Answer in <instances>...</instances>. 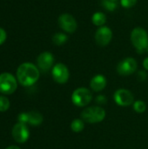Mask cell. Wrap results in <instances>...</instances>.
Instances as JSON below:
<instances>
[{
	"instance_id": "obj_1",
	"label": "cell",
	"mask_w": 148,
	"mask_h": 149,
	"mask_svg": "<svg viewBox=\"0 0 148 149\" xmlns=\"http://www.w3.org/2000/svg\"><path fill=\"white\" fill-rule=\"evenodd\" d=\"M39 69L34 64L25 62L21 64L16 72L17 82L23 86H31L39 79Z\"/></svg>"
},
{
	"instance_id": "obj_24",
	"label": "cell",
	"mask_w": 148,
	"mask_h": 149,
	"mask_svg": "<svg viewBox=\"0 0 148 149\" xmlns=\"http://www.w3.org/2000/svg\"><path fill=\"white\" fill-rule=\"evenodd\" d=\"M6 38H7V34H6V31L0 27V45H3L5 40H6Z\"/></svg>"
},
{
	"instance_id": "obj_12",
	"label": "cell",
	"mask_w": 148,
	"mask_h": 149,
	"mask_svg": "<svg viewBox=\"0 0 148 149\" xmlns=\"http://www.w3.org/2000/svg\"><path fill=\"white\" fill-rule=\"evenodd\" d=\"M54 64V57L52 53L49 52H44L40 53L37 58V65L40 71L48 72Z\"/></svg>"
},
{
	"instance_id": "obj_25",
	"label": "cell",
	"mask_w": 148,
	"mask_h": 149,
	"mask_svg": "<svg viewBox=\"0 0 148 149\" xmlns=\"http://www.w3.org/2000/svg\"><path fill=\"white\" fill-rule=\"evenodd\" d=\"M106 98L104 96V95H99V96H97L96 97V100H95V101H96V103H98V104H99V105H104V104H106Z\"/></svg>"
},
{
	"instance_id": "obj_20",
	"label": "cell",
	"mask_w": 148,
	"mask_h": 149,
	"mask_svg": "<svg viewBox=\"0 0 148 149\" xmlns=\"http://www.w3.org/2000/svg\"><path fill=\"white\" fill-rule=\"evenodd\" d=\"M102 5L109 11H113L117 8V3L111 0H102Z\"/></svg>"
},
{
	"instance_id": "obj_26",
	"label": "cell",
	"mask_w": 148,
	"mask_h": 149,
	"mask_svg": "<svg viewBox=\"0 0 148 149\" xmlns=\"http://www.w3.org/2000/svg\"><path fill=\"white\" fill-rule=\"evenodd\" d=\"M143 67L145 68V70L148 71V57L146 58L143 61Z\"/></svg>"
},
{
	"instance_id": "obj_13",
	"label": "cell",
	"mask_w": 148,
	"mask_h": 149,
	"mask_svg": "<svg viewBox=\"0 0 148 149\" xmlns=\"http://www.w3.org/2000/svg\"><path fill=\"white\" fill-rule=\"evenodd\" d=\"M106 79L102 74H97L92 78L90 81V87L94 92H101L106 86Z\"/></svg>"
},
{
	"instance_id": "obj_16",
	"label": "cell",
	"mask_w": 148,
	"mask_h": 149,
	"mask_svg": "<svg viewBox=\"0 0 148 149\" xmlns=\"http://www.w3.org/2000/svg\"><path fill=\"white\" fill-rule=\"evenodd\" d=\"M68 40V37L66 34L62 33V32H58L55 33L52 37V42L55 45H63L64 44H65Z\"/></svg>"
},
{
	"instance_id": "obj_7",
	"label": "cell",
	"mask_w": 148,
	"mask_h": 149,
	"mask_svg": "<svg viewBox=\"0 0 148 149\" xmlns=\"http://www.w3.org/2000/svg\"><path fill=\"white\" fill-rule=\"evenodd\" d=\"M138 63L133 58H126L121 60L117 65V72L121 76H129L136 72Z\"/></svg>"
},
{
	"instance_id": "obj_9",
	"label": "cell",
	"mask_w": 148,
	"mask_h": 149,
	"mask_svg": "<svg viewBox=\"0 0 148 149\" xmlns=\"http://www.w3.org/2000/svg\"><path fill=\"white\" fill-rule=\"evenodd\" d=\"M58 25L59 27L67 33H73L77 28L78 24L76 19L69 13H63L58 17Z\"/></svg>"
},
{
	"instance_id": "obj_2",
	"label": "cell",
	"mask_w": 148,
	"mask_h": 149,
	"mask_svg": "<svg viewBox=\"0 0 148 149\" xmlns=\"http://www.w3.org/2000/svg\"><path fill=\"white\" fill-rule=\"evenodd\" d=\"M106 118V111L103 107L99 106L89 107L85 108L81 113V119L90 124L99 123Z\"/></svg>"
},
{
	"instance_id": "obj_18",
	"label": "cell",
	"mask_w": 148,
	"mask_h": 149,
	"mask_svg": "<svg viewBox=\"0 0 148 149\" xmlns=\"http://www.w3.org/2000/svg\"><path fill=\"white\" fill-rule=\"evenodd\" d=\"M133 107L134 111L139 113H142L147 110V105L143 100H135L133 104Z\"/></svg>"
},
{
	"instance_id": "obj_8",
	"label": "cell",
	"mask_w": 148,
	"mask_h": 149,
	"mask_svg": "<svg viewBox=\"0 0 148 149\" xmlns=\"http://www.w3.org/2000/svg\"><path fill=\"white\" fill-rule=\"evenodd\" d=\"M51 75L53 79L58 84H65L68 81L70 72L68 67L63 63L56 64L51 70Z\"/></svg>"
},
{
	"instance_id": "obj_4",
	"label": "cell",
	"mask_w": 148,
	"mask_h": 149,
	"mask_svg": "<svg viewBox=\"0 0 148 149\" xmlns=\"http://www.w3.org/2000/svg\"><path fill=\"white\" fill-rule=\"evenodd\" d=\"M17 88V79L11 73L0 74V93L5 95L12 94Z\"/></svg>"
},
{
	"instance_id": "obj_14",
	"label": "cell",
	"mask_w": 148,
	"mask_h": 149,
	"mask_svg": "<svg viewBox=\"0 0 148 149\" xmlns=\"http://www.w3.org/2000/svg\"><path fill=\"white\" fill-rule=\"evenodd\" d=\"M28 114V123L31 126H38L43 122V116L40 113L36 111H31L27 113Z\"/></svg>"
},
{
	"instance_id": "obj_5",
	"label": "cell",
	"mask_w": 148,
	"mask_h": 149,
	"mask_svg": "<svg viewBox=\"0 0 148 149\" xmlns=\"http://www.w3.org/2000/svg\"><path fill=\"white\" fill-rule=\"evenodd\" d=\"M92 100V92L85 87H79L73 91L72 94V103L79 107H86Z\"/></svg>"
},
{
	"instance_id": "obj_27",
	"label": "cell",
	"mask_w": 148,
	"mask_h": 149,
	"mask_svg": "<svg viewBox=\"0 0 148 149\" xmlns=\"http://www.w3.org/2000/svg\"><path fill=\"white\" fill-rule=\"evenodd\" d=\"M5 149H20V148H18L17 146H10Z\"/></svg>"
},
{
	"instance_id": "obj_19",
	"label": "cell",
	"mask_w": 148,
	"mask_h": 149,
	"mask_svg": "<svg viewBox=\"0 0 148 149\" xmlns=\"http://www.w3.org/2000/svg\"><path fill=\"white\" fill-rule=\"evenodd\" d=\"M10 100L7 97L1 95L0 96V112H5L10 108Z\"/></svg>"
},
{
	"instance_id": "obj_11",
	"label": "cell",
	"mask_w": 148,
	"mask_h": 149,
	"mask_svg": "<svg viewBox=\"0 0 148 149\" xmlns=\"http://www.w3.org/2000/svg\"><path fill=\"white\" fill-rule=\"evenodd\" d=\"M113 38V31L107 26L99 27L95 32V41L99 46L107 45Z\"/></svg>"
},
{
	"instance_id": "obj_6",
	"label": "cell",
	"mask_w": 148,
	"mask_h": 149,
	"mask_svg": "<svg viewBox=\"0 0 148 149\" xmlns=\"http://www.w3.org/2000/svg\"><path fill=\"white\" fill-rule=\"evenodd\" d=\"M115 103L120 107H129L134 103V96L131 91L127 89H119L113 94Z\"/></svg>"
},
{
	"instance_id": "obj_23",
	"label": "cell",
	"mask_w": 148,
	"mask_h": 149,
	"mask_svg": "<svg viewBox=\"0 0 148 149\" xmlns=\"http://www.w3.org/2000/svg\"><path fill=\"white\" fill-rule=\"evenodd\" d=\"M137 78L140 81H144L147 78V74L145 71H139L137 73Z\"/></svg>"
},
{
	"instance_id": "obj_22",
	"label": "cell",
	"mask_w": 148,
	"mask_h": 149,
	"mask_svg": "<svg viewBox=\"0 0 148 149\" xmlns=\"http://www.w3.org/2000/svg\"><path fill=\"white\" fill-rule=\"evenodd\" d=\"M17 120L19 123H23L27 125L28 123V114L27 113H21L18 116H17Z\"/></svg>"
},
{
	"instance_id": "obj_29",
	"label": "cell",
	"mask_w": 148,
	"mask_h": 149,
	"mask_svg": "<svg viewBox=\"0 0 148 149\" xmlns=\"http://www.w3.org/2000/svg\"><path fill=\"white\" fill-rule=\"evenodd\" d=\"M147 52H148V47H147Z\"/></svg>"
},
{
	"instance_id": "obj_15",
	"label": "cell",
	"mask_w": 148,
	"mask_h": 149,
	"mask_svg": "<svg viewBox=\"0 0 148 149\" xmlns=\"http://www.w3.org/2000/svg\"><path fill=\"white\" fill-rule=\"evenodd\" d=\"M92 22L94 25L101 27L104 26L106 22V16L104 12L97 11L92 17Z\"/></svg>"
},
{
	"instance_id": "obj_17",
	"label": "cell",
	"mask_w": 148,
	"mask_h": 149,
	"mask_svg": "<svg viewBox=\"0 0 148 149\" xmlns=\"http://www.w3.org/2000/svg\"><path fill=\"white\" fill-rule=\"evenodd\" d=\"M85 128V121L82 119H75L71 123V129L74 133H79Z\"/></svg>"
},
{
	"instance_id": "obj_28",
	"label": "cell",
	"mask_w": 148,
	"mask_h": 149,
	"mask_svg": "<svg viewBox=\"0 0 148 149\" xmlns=\"http://www.w3.org/2000/svg\"><path fill=\"white\" fill-rule=\"evenodd\" d=\"M111 1H113V2H117L118 0H111Z\"/></svg>"
},
{
	"instance_id": "obj_21",
	"label": "cell",
	"mask_w": 148,
	"mask_h": 149,
	"mask_svg": "<svg viewBox=\"0 0 148 149\" xmlns=\"http://www.w3.org/2000/svg\"><path fill=\"white\" fill-rule=\"evenodd\" d=\"M137 1L138 0H120V4L124 8L130 9L136 4Z\"/></svg>"
},
{
	"instance_id": "obj_3",
	"label": "cell",
	"mask_w": 148,
	"mask_h": 149,
	"mask_svg": "<svg viewBox=\"0 0 148 149\" xmlns=\"http://www.w3.org/2000/svg\"><path fill=\"white\" fill-rule=\"evenodd\" d=\"M131 41L139 53L147 51L148 47V34L141 27L134 28L131 32Z\"/></svg>"
},
{
	"instance_id": "obj_10",
	"label": "cell",
	"mask_w": 148,
	"mask_h": 149,
	"mask_svg": "<svg viewBox=\"0 0 148 149\" xmlns=\"http://www.w3.org/2000/svg\"><path fill=\"white\" fill-rule=\"evenodd\" d=\"M11 134L16 142L23 144L28 141V139L30 137V131L25 124L17 122L13 127Z\"/></svg>"
}]
</instances>
